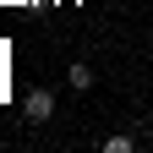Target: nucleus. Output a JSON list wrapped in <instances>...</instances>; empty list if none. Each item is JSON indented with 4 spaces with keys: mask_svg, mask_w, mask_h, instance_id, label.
Listing matches in <instances>:
<instances>
[{
    "mask_svg": "<svg viewBox=\"0 0 153 153\" xmlns=\"http://www.w3.org/2000/svg\"><path fill=\"white\" fill-rule=\"evenodd\" d=\"M131 148H137L131 137H104V153H131Z\"/></svg>",
    "mask_w": 153,
    "mask_h": 153,
    "instance_id": "nucleus-3",
    "label": "nucleus"
},
{
    "mask_svg": "<svg viewBox=\"0 0 153 153\" xmlns=\"http://www.w3.org/2000/svg\"><path fill=\"white\" fill-rule=\"evenodd\" d=\"M49 115H55V93H49V88H27V99H22V120H27V126H44Z\"/></svg>",
    "mask_w": 153,
    "mask_h": 153,
    "instance_id": "nucleus-1",
    "label": "nucleus"
},
{
    "mask_svg": "<svg viewBox=\"0 0 153 153\" xmlns=\"http://www.w3.org/2000/svg\"><path fill=\"white\" fill-rule=\"evenodd\" d=\"M66 82H71V88H93V71H88V66H71Z\"/></svg>",
    "mask_w": 153,
    "mask_h": 153,
    "instance_id": "nucleus-2",
    "label": "nucleus"
}]
</instances>
